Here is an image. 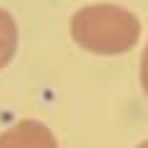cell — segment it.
<instances>
[{
  "instance_id": "obj_1",
  "label": "cell",
  "mask_w": 148,
  "mask_h": 148,
  "mask_svg": "<svg viewBox=\"0 0 148 148\" xmlns=\"http://www.w3.org/2000/svg\"><path fill=\"white\" fill-rule=\"evenodd\" d=\"M70 38L88 53L123 55L140 38V23L131 10L98 3L80 8L70 18Z\"/></svg>"
},
{
  "instance_id": "obj_2",
  "label": "cell",
  "mask_w": 148,
  "mask_h": 148,
  "mask_svg": "<svg viewBox=\"0 0 148 148\" xmlns=\"http://www.w3.org/2000/svg\"><path fill=\"white\" fill-rule=\"evenodd\" d=\"M0 148H58L55 136L40 121H20L0 133Z\"/></svg>"
},
{
  "instance_id": "obj_3",
  "label": "cell",
  "mask_w": 148,
  "mask_h": 148,
  "mask_svg": "<svg viewBox=\"0 0 148 148\" xmlns=\"http://www.w3.org/2000/svg\"><path fill=\"white\" fill-rule=\"evenodd\" d=\"M18 50V25L8 10L0 8V68H5Z\"/></svg>"
},
{
  "instance_id": "obj_4",
  "label": "cell",
  "mask_w": 148,
  "mask_h": 148,
  "mask_svg": "<svg viewBox=\"0 0 148 148\" xmlns=\"http://www.w3.org/2000/svg\"><path fill=\"white\" fill-rule=\"evenodd\" d=\"M140 86L148 95V43H146V50H143V58H140Z\"/></svg>"
},
{
  "instance_id": "obj_5",
  "label": "cell",
  "mask_w": 148,
  "mask_h": 148,
  "mask_svg": "<svg viewBox=\"0 0 148 148\" xmlns=\"http://www.w3.org/2000/svg\"><path fill=\"white\" fill-rule=\"evenodd\" d=\"M136 148H148V140H143V143H140V146H136Z\"/></svg>"
}]
</instances>
